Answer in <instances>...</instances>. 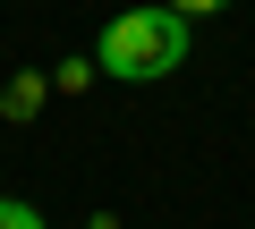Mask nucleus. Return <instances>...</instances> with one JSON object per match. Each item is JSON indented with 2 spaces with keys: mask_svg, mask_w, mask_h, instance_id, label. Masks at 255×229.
<instances>
[{
  "mask_svg": "<svg viewBox=\"0 0 255 229\" xmlns=\"http://www.w3.org/2000/svg\"><path fill=\"white\" fill-rule=\"evenodd\" d=\"M0 110H9V119H34L43 110V76H17L9 93H0Z\"/></svg>",
  "mask_w": 255,
  "mask_h": 229,
  "instance_id": "obj_2",
  "label": "nucleus"
},
{
  "mask_svg": "<svg viewBox=\"0 0 255 229\" xmlns=\"http://www.w3.org/2000/svg\"><path fill=\"white\" fill-rule=\"evenodd\" d=\"M0 229H43V212H34V204H17V195H0Z\"/></svg>",
  "mask_w": 255,
  "mask_h": 229,
  "instance_id": "obj_3",
  "label": "nucleus"
},
{
  "mask_svg": "<svg viewBox=\"0 0 255 229\" xmlns=\"http://www.w3.org/2000/svg\"><path fill=\"white\" fill-rule=\"evenodd\" d=\"M187 60V17L170 9H128V17H111L102 26V51H94V68L102 76H119V85H153V76H170Z\"/></svg>",
  "mask_w": 255,
  "mask_h": 229,
  "instance_id": "obj_1",
  "label": "nucleus"
},
{
  "mask_svg": "<svg viewBox=\"0 0 255 229\" xmlns=\"http://www.w3.org/2000/svg\"><path fill=\"white\" fill-rule=\"evenodd\" d=\"M179 17H213V9H230V0H170Z\"/></svg>",
  "mask_w": 255,
  "mask_h": 229,
  "instance_id": "obj_4",
  "label": "nucleus"
}]
</instances>
